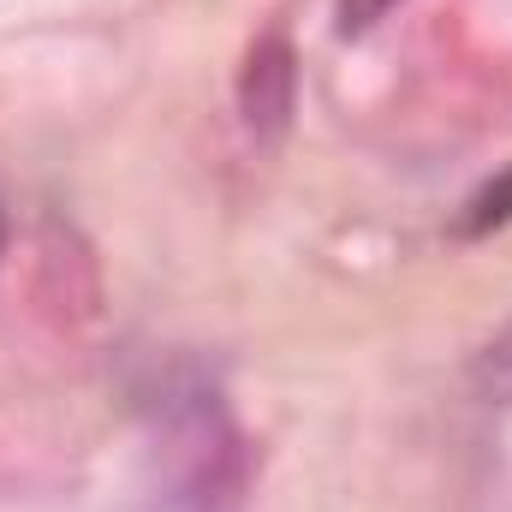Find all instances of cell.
<instances>
[{
	"mask_svg": "<svg viewBox=\"0 0 512 512\" xmlns=\"http://www.w3.org/2000/svg\"><path fill=\"white\" fill-rule=\"evenodd\" d=\"M298 108V54L286 36H256L239 72V114L256 143H274Z\"/></svg>",
	"mask_w": 512,
	"mask_h": 512,
	"instance_id": "cell-1",
	"label": "cell"
},
{
	"mask_svg": "<svg viewBox=\"0 0 512 512\" xmlns=\"http://www.w3.org/2000/svg\"><path fill=\"white\" fill-rule=\"evenodd\" d=\"M471 393L489 405H512V322L471 352Z\"/></svg>",
	"mask_w": 512,
	"mask_h": 512,
	"instance_id": "cell-2",
	"label": "cell"
},
{
	"mask_svg": "<svg viewBox=\"0 0 512 512\" xmlns=\"http://www.w3.org/2000/svg\"><path fill=\"white\" fill-rule=\"evenodd\" d=\"M512 221V173H495L471 203H465V215L453 221V233L459 239H489L495 227H507Z\"/></svg>",
	"mask_w": 512,
	"mask_h": 512,
	"instance_id": "cell-3",
	"label": "cell"
},
{
	"mask_svg": "<svg viewBox=\"0 0 512 512\" xmlns=\"http://www.w3.org/2000/svg\"><path fill=\"white\" fill-rule=\"evenodd\" d=\"M387 6H393V0H340V36H358V30H370Z\"/></svg>",
	"mask_w": 512,
	"mask_h": 512,
	"instance_id": "cell-4",
	"label": "cell"
},
{
	"mask_svg": "<svg viewBox=\"0 0 512 512\" xmlns=\"http://www.w3.org/2000/svg\"><path fill=\"white\" fill-rule=\"evenodd\" d=\"M0 251H6V215H0Z\"/></svg>",
	"mask_w": 512,
	"mask_h": 512,
	"instance_id": "cell-5",
	"label": "cell"
}]
</instances>
